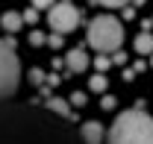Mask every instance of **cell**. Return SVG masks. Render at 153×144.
<instances>
[{
  "label": "cell",
  "mask_w": 153,
  "mask_h": 144,
  "mask_svg": "<svg viewBox=\"0 0 153 144\" xmlns=\"http://www.w3.org/2000/svg\"><path fill=\"white\" fill-rule=\"evenodd\" d=\"M30 103L0 106V144H82L71 121Z\"/></svg>",
  "instance_id": "6da1fadb"
},
{
  "label": "cell",
  "mask_w": 153,
  "mask_h": 144,
  "mask_svg": "<svg viewBox=\"0 0 153 144\" xmlns=\"http://www.w3.org/2000/svg\"><path fill=\"white\" fill-rule=\"evenodd\" d=\"M106 144H153V118L141 109H127L115 115Z\"/></svg>",
  "instance_id": "7a4b0ae2"
},
{
  "label": "cell",
  "mask_w": 153,
  "mask_h": 144,
  "mask_svg": "<svg viewBox=\"0 0 153 144\" xmlns=\"http://www.w3.org/2000/svg\"><path fill=\"white\" fill-rule=\"evenodd\" d=\"M88 44L94 47L97 53H112L121 47V41H124V27H121V21L112 18V15H97L91 24H88Z\"/></svg>",
  "instance_id": "3957f363"
},
{
  "label": "cell",
  "mask_w": 153,
  "mask_h": 144,
  "mask_svg": "<svg viewBox=\"0 0 153 144\" xmlns=\"http://www.w3.org/2000/svg\"><path fill=\"white\" fill-rule=\"evenodd\" d=\"M21 85V62L15 56V38L0 41V106Z\"/></svg>",
  "instance_id": "277c9868"
},
{
  "label": "cell",
  "mask_w": 153,
  "mask_h": 144,
  "mask_svg": "<svg viewBox=\"0 0 153 144\" xmlns=\"http://www.w3.org/2000/svg\"><path fill=\"white\" fill-rule=\"evenodd\" d=\"M79 18H82V12L76 9L74 3H68V0L56 3V6L47 12V24H50V30H53V33H59V36L74 33L76 27H79Z\"/></svg>",
  "instance_id": "5b68a950"
},
{
  "label": "cell",
  "mask_w": 153,
  "mask_h": 144,
  "mask_svg": "<svg viewBox=\"0 0 153 144\" xmlns=\"http://www.w3.org/2000/svg\"><path fill=\"white\" fill-rule=\"evenodd\" d=\"M65 65H68V71H71V73H82V71H88L91 59H88V53H85L82 47H71L68 56H65Z\"/></svg>",
  "instance_id": "8992f818"
},
{
  "label": "cell",
  "mask_w": 153,
  "mask_h": 144,
  "mask_svg": "<svg viewBox=\"0 0 153 144\" xmlns=\"http://www.w3.org/2000/svg\"><path fill=\"white\" fill-rule=\"evenodd\" d=\"M79 138H82V144H103V124L100 121H85L79 126Z\"/></svg>",
  "instance_id": "52a82bcc"
},
{
  "label": "cell",
  "mask_w": 153,
  "mask_h": 144,
  "mask_svg": "<svg viewBox=\"0 0 153 144\" xmlns=\"http://www.w3.org/2000/svg\"><path fill=\"white\" fill-rule=\"evenodd\" d=\"M47 112H53V115H59L62 121H71L74 124V112H71V100H62V97H47Z\"/></svg>",
  "instance_id": "ba28073f"
},
{
  "label": "cell",
  "mask_w": 153,
  "mask_h": 144,
  "mask_svg": "<svg viewBox=\"0 0 153 144\" xmlns=\"http://www.w3.org/2000/svg\"><path fill=\"white\" fill-rule=\"evenodd\" d=\"M0 27H3L6 33H18L21 27H24V15H18V12H12V9H9V12H3V15H0Z\"/></svg>",
  "instance_id": "9c48e42d"
},
{
  "label": "cell",
  "mask_w": 153,
  "mask_h": 144,
  "mask_svg": "<svg viewBox=\"0 0 153 144\" xmlns=\"http://www.w3.org/2000/svg\"><path fill=\"white\" fill-rule=\"evenodd\" d=\"M135 53L138 56H153V33H138L135 36Z\"/></svg>",
  "instance_id": "30bf717a"
},
{
  "label": "cell",
  "mask_w": 153,
  "mask_h": 144,
  "mask_svg": "<svg viewBox=\"0 0 153 144\" xmlns=\"http://www.w3.org/2000/svg\"><path fill=\"white\" fill-rule=\"evenodd\" d=\"M106 85H109V82H106V76H103V73H94V76L88 79V88L97 91V94H103V91H106Z\"/></svg>",
  "instance_id": "8fae6325"
},
{
  "label": "cell",
  "mask_w": 153,
  "mask_h": 144,
  "mask_svg": "<svg viewBox=\"0 0 153 144\" xmlns=\"http://www.w3.org/2000/svg\"><path fill=\"white\" fill-rule=\"evenodd\" d=\"M94 68H97L100 73H106L109 68H112V56H103V53H100V56H94Z\"/></svg>",
  "instance_id": "7c38bea8"
},
{
  "label": "cell",
  "mask_w": 153,
  "mask_h": 144,
  "mask_svg": "<svg viewBox=\"0 0 153 144\" xmlns=\"http://www.w3.org/2000/svg\"><path fill=\"white\" fill-rule=\"evenodd\" d=\"M30 79H33V85H44V82H47V76H44L41 68H33V71H30Z\"/></svg>",
  "instance_id": "4fadbf2b"
},
{
  "label": "cell",
  "mask_w": 153,
  "mask_h": 144,
  "mask_svg": "<svg viewBox=\"0 0 153 144\" xmlns=\"http://www.w3.org/2000/svg\"><path fill=\"white\" fill-rule=\"evenodd\" d=\"M30 44H33V47H41V44H47V36L38 33V30H33V33H30Z\"/></svg>",
  "instance_id": "5bb4252c"
},
{
  "label": "cell",
  "mask_w": 153,
  "mask_h": 144,
  "mask_svg": "<svg viewBox=\"0 0 153 144\" xmlns=\"http://www.w3.org/2000/svg\"><path fill=\"white\" fill-rule=\"evenodd\" d=\"M53 6H56V0H33V9H47L50 12Z\"/></svg>",
  "instance_id": "9a60e30c"
},
{
  "label": "cell",
  "mask_w": 153,
  "mask_h": 144,
  "mask_svg": "<svg viewBox=\"0 0 153 144\" xmlns=\"http://www.w3.org/2000/svg\"><path fill=\"white\" fill-rule=\"evenodd\" d=\"M94 3H100V6H109V9H112V6H130L133 0H94Z\"/></svg>",
  "instance_id": "2e32d148"
},
{
  "label": "cell",
  "mask_w": 153,
  "mask_h": 144,
  "mask_svg": "<svg viewBox=\"0 0 153 144\" xmlns=\"http://www.w3.org/2000/svg\"><path fill=\"white\" fill-rule=\"evenodd\" d=\"M71 106H85V94L82 91H74L71 94Z\"/></svg>",
  "instance_id": "e0dca14e"
},
{
  "label": "cell",
  "mask_w": 153,
  "mask_h": 144,
  "mask_svg": "<svg viewBox=\"0 0 153 144\" xmlns=\"http://www.w3.org/2000/svg\"><path fill=\"white\" fill-rule=\"evenodd\" d=\"M36 21H38V12L33 9V6H30V9L24 12V24H36Z\"/></svg>",
  "instance_id": "ac0fdd59"
},
{
  "label": "cell",
  "mask_w": 153,
  "mask_h": 144,
  "mask_svg": "<svg viewBox=\"0 0 153 144\" xmlns=\"http://www.w3.org/2000/svg\"><path fill=\"white\" fill-rule=\"evenodd\" d=\"M47 44H50V47H62V44H65V38L59 36V33H53V36H47Z\"/></svg>",
  "instance_id": "d6986e66"
},
{
  "label": "cell",
  "mask_w": 153,
  "mask_h": 144,
  "mask_svg": "<svg viewBox=\"0 0 153 144\" xmlns=\"http://www.w3.org/2000/svg\"><path fill=\"white\" fill-rule=\"evenodd\" d=\"M100 106H103V109H115V97H112V94H106V97L100 100Z\"/></svg>",
  "instance_id": "ffe728a7"
},
{
  "label": "cell",
  "mask_w": 153,
  "mask_h": 144,
  "mask_svg": "<svg viewBox=\"0 0 153 144\" xmlns=\"http://www.w3.org/2000/svg\"><path fill=\"white\" fill-rule=\"evenodd\" d=\"M124 62H127V56H124V53H115L112 56V65H124Z\"/></svg>",
  "instance_id": "44dd1931"
},
{
  "label": "cell",
  "mask_w": 153,
  "mask_h": 144,
  "mask_svg": "<svg viewBox=\"0 0 153 144\" xmlns=\"http://www.w3.org/2000/svg\"><path fill=\"white\" fill-rule=\"evenodd\" d=\"M124 18H127V21L135 18V9H133V6H127V9H124Z\"/></svg>",
  "instance_id": "7402d4cb"
},
{
  "label": "cell",
  "mask_w": 153,
  "mask_h": 144,
  "mask_svg": "<svg viewBox=\"0 0 153 144\" xmlns=\"http://www.w3.org/2000/svg\"><path fill=\"white\" fill-rule=\"evenodd\" d=\"M150 62H153V56H150Z\"/></svg>",
  "instance_id": "603a6c76"
}]
</instances>
